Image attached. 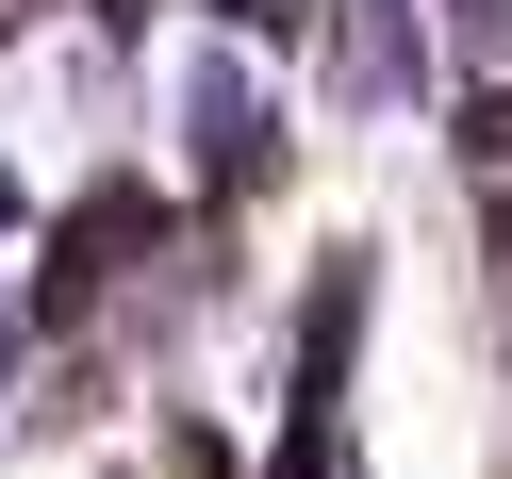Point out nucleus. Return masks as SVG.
Masks as SVG:
<instances>
[{"instance_id": "f257e3e1", "label": "nucleus", "mask_w": 512, "mask_h": 479, "mask_svg": "<svg viewBox=\"0 0 512 479\" xmlns=\"http://www.w3.org/2000/svg\"><path fill=\"white\" fill-rule=\"evenodd\" d=\"M0 133H17V166H34V182H67L83 149L116 133V83H100V50H83V34H50L34 67L0 83Z\"/></svg>"}]
</instances>
